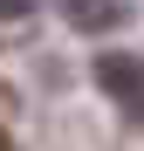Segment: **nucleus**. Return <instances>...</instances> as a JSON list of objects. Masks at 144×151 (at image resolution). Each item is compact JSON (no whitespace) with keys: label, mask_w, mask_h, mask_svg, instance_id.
Returning a JSON list of instances; mask_svg holds the SVG:
<instances>
[{"label":"nucleus","mask_w":144,"mask_h":151,"mask_svg":"<svg viewBox=\"0 0 144 151\" xmlns=\"http://www.w3.org/2000/svg\"><path fill=\"white\" fill-rule=\"evenodd\" d=\"M96 89L117 103L124 124H144V55H96Z\"/></svg>","instance_id":"nucleus-1"},{"label":"nucleus","mask_w":144,"mask_h":151,"mask_svg":"<svg viewBox=\"0 0 144 151\" xmlns=\"http://www.w3.org/2000/svg\"><path fill=\"white\" fill-rule=\"evenodd\" d=\"M55 7L69 14V28H82V35H103V28H117V21H124V7H117V0H55Z\"/></svg>","instance_id":"nucleus-2"},{"label":"nucleus","mask_w":144,"mask_h":151,"mask_svg":"<svg viewBox=\"0 0 144 151\" xmlns=\"http://www.w3.org/2000/svg\"><path fill=\"white\" fill-rule=\"evenodd\" d=\"M34 7H41V0H0V28H7V21H28Z\"/></svg>","instance_id":"nucleus-3"},{"label":"nucleus","mask_w":144,"mask_h":151,"mask_svg":"<svg viewBox=\"0 0 144 151\" xmlns=\"http://www.w3.org/2000/svg\"><path fill=\"white\" fill-rule=\"evenodd\" d=\"M7 124H14V103H7V89H0V151H14V137H7Z\"/></svg>","instance_id":"nucleus-4"}]
</instances>
